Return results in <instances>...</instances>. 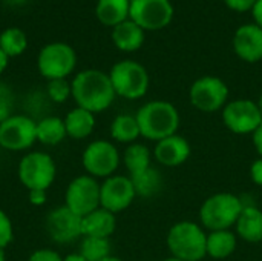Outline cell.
Masks as SVG:
<instances>
[{
  "mask_svg": "<svg viewBox=\"0 0 262 261\" xmlns=\"http://www.w3.org/2000/svg\"><path fill=\"white\" fill-rule=\"evenodd\" d=\"M71 88L75 105L92 114L106 111L117 95L109 74L98 69H84L78 72L74 77Z\"/></svg>",
  "mask_w": 262,
  "mask_h": 261,
  "instance_id": "1",
  "label": "cell"
},
{
  "mask_svg": "<svg viewBox=\"0 0 262 261\" xmlns=\"http://www.w3.org/2000/svg\"><path fill=\"white\" fill-rule=\"evenodd\" d=\"M135 118L140 126V134L154 142L175 135L180 126L178 111L169 102H149L140 108Z\"/></svg>",
  "mask_w": 262,
  "mask_h": 261,
  "instance_id": "2",
  "label": "cell"
},
{
  "mask_svg": "<svg viewBox=\"0 0 262 261\" xmlns=\"http://www.w3.org/2000/svg\"><path fill=\"white\" fill-rule=\"evenodd\" d=\"M17 177L28 191H49L57 178V163L45 151H28L17 165Z\"/></svg>",
  "mask_w": 262,
  "mask_h": 261,
  "instance_id": "3",
  "label": "cell"
},
{
  "mask_svg": "<svg viewBox=\"0 0 262 261\" xmlns=\"http://www.w3.org/2000/svg\"><path fill=\"white\" fill-rule=\"evenodd\" d=\"M167 246L173 254V258L200 261L207 254V237L198 225L181 222L169 231Z\"/></svg>",
  "mask_w": 262,
  "mask_h": 261,
  "instance_id": "4",
  "label": "cell"
},
{
  "mask_svg": "<svg viewBox=\"0 0 262 261\" xmlns=\"http://www.w3.org/2000/svg\"><path fill=\"white\" fill-rule=\"evenodd\" d=\"M241 200L233 194H216L204 202L200 218L206 228L213 231H226L235 225L243 212Z\"/></svg>",
  "mask_w": 262,
  "mask_h": 261,
  "instance_id": "5",
  "label": "cell"
},
{
  "mask_svg": "<svg viewBox=\"0 0 262 261\" xmlns=\"http://www.w3.org/2000/svg\"><path fill=\"white\" fill-rule=\"evenodd\" d=\"M37 143V122L26 114H12L0 122V148L8 152H28Z\"/></svg>",
  "mask_w": 262,
  "mask_h": 261,
  "instance_id": "6",
  "label": "cell"
},
{
  "mask_svg": "<svg viewBox=\"0 0 262 261\" xmlns=\"http://www.w3.org/2000/svg\"><path fill=\"white\" fill-rule=\"evenodd\" d=\"M114 91L117 95L137 100L141 98L149 88V75L144 66L132 60H123L112 66L109 72Z\"/></svg>",
  "mask_w": 262,
  "mask_h": 261,
  "instance_id": "7",
  "label": "cell"
},
{
  "mask_svg": "<svg viewBox=\"0 0 262 261\" xmlns=\"http://www.w3.org/2000/svg\"><path fill=\"white\" fill-rule=\"evenodd\" d=\"M77 65L75 51L61 42L49 43L38 52L37 68L38 72L49 82L57 78H68Z\"/></svg>",
  "mask_w": 262,
  "mask_h": 261,
  "instance_id": "8",
  "label": "cell"
},
{
  "mask_svg": "<svg viewBox=\"0 0 262 261\" xmlns=\"http://www.w3.org/2000/svg\"><path fill=\"white\" fill-rule=\"evenodd\" d=\"M78 217H84L100 208V183L97 178L83 174L69 182L64 191V203Z\"/></svg>",
  "mask_w": 262,
  "mask_h": 261,
  "instance_id": "9",
  "label": "cell"
},
{
  "mask_svg": "<svg viewBox=\"0 0 262 261\" xmlns=\"http://www.w3.org/2000/svg\"><path fill=\"white\" fill-rule=\"evenodd\" d=\"M81 165L88 175L94 178H107L114 175L120 165V152L107 140L91 142L81 155Z\"/></svg>",
  "mask_w": 262,
  "mask_h": 261,
  "instance_id": "10",
  "label": "cell"
},
{
  "mask_svg": "<svg viewBox=\"0 0 262 261\" xmlns=\"http://www.w3.org/2000/svg\"><path fill=\"white\" fill-rule=\"evenodd\" d=\"M129 17L143 29L157 31L170 23L173 6L170 0H130Z\"/></svg>",
  "mask_w": 262,
  "mask_h": 261,
  "instance_id": "11",
  "label": "cell"
},
{
  "mask_svg": "<svg viewBox=\"0 0 262 261\" xmlns=\"http://www.w3.org/2000/svg\"><path fill=\"white\" fill-rule=\"evenodd\" d=\"M46 232L55 245H69L83 237L81 217L74 214L64 205L51 209L46 215Z\"/></svg>",
  "mask_w": 262,
  "mask_h": 261,
  "instance_id": "12",
  "label": "cell"
},
{
  "mask_svg": "<svg viewBox=\"0 0 262 261\" xmlns=\"http://www.w3.org/2000/svg\"><path fill=\"white\" fill-rule=\"evenodd\" d=\"M137 197L130 177L111 175L100 185V206L112 214L127 209Z\"/></svg>",
  "mask_w": 262,
  "mask_h": 261,
  "instance_id": "13",
  "label": "cell"
},
{
  "mask_svg": "<svg viewBox=\"0 0 262 261\" xmlns=\"http://www.w3.org/2000/svg\"><path fill=\"white\" fill-rule=\"evenodd\" d=\"M227 95L229 88L218 77H201L190 88V102L203 112H215L221 109Z\"/></svg>",
  "mask_w": 262,
  "mask_h": 261,
  "instance_id": "14",
  "label": "cell"
},
{
  "mask_svg": "<svg viewBox=\"0 0 262 261\" xmlns=\"http://www.w3.org/2000/svg\"><path fill=\"white\" fill-rule=\"evenodd\" d=\"M224 125L235 134L255 132L262 123V115L256 103L250 100H235L223 111Z\"/></svg>",
  "mask_w": 262,
  "mask_h": 261,
  "instance_id": "15",
  "label": "cell"
},
{
  "mask_svg": "<svg viewBox=\"0 0 262 261\" xmlns=\"http://www.w3.org/2000/svg\"><path fill=\"white\" fill-rule=\"evenodd\" d=\"M233 49L239 58L255 63L262 60V28L258 25H244L236 29Z\"/></svg>",
  "mask_w": 262,
  "mask_h": 261,
  "instance_id": "16",
  "label": "cell"
},
{
  "mask_svg": "<svg viewBox=\"0 0 262 261\" xmlns=\"http://www.w3.org/2000/svg\"><path fill=\"white\" fill-rule=\"evenodd\" d=\"M190 155V145L180 135H170L160 140L155 146V158L164 166L183 165Z\"/></svg>",
  "mask_w": 262,
  "mask_h": 261,
  "instance_id": "17",
  "label": "cell"
},
{
  "mask_svg": "<svg viewBox=\"0 0 262 261\" xmlns=\"http://www.w3.org/2000/svg\"><path fill=\"white\" fill-rule=\"evenodd\" d=\"M115 228H117L115 214L106 211L101 206L81 218V232H83V237L109 238L114 234Z\"/></svg>",
  "mask_w": 262,
  "mask_h": 261,
  "instance_id": "18",
  "label": "cell"
},
{
  "mask_svg": "<svg viewBox=\"0 0 262 261\" xmlns=\"http://www.w3.org/2000/svg\"><path fill=\"white\" fill-rule=\"evenodd\" d=\"M66 134L72 140H84L95 129V114L75 106L64 115Z\"/></svg>",
  "mask_w": 262,
  "mask_h": 261,
  "instance_id": "19",
  "label": "cell"
},
{
  "mask_svg": "<svg viewBox=\"0 0 262 261\" xmlns=\"http://www.w3.org/2000/svg\"><path fill=\"white\" fill-rule=\"evenodd\" d=\"M112 40L118 49L124 52H132L141 48L144 42V29L132 20H126L114 28Z\"/></svg>",
  "mask_w": 262,
  "mask_h": 261,
  "instance_id": "20",
  "label": "cell"
},
{
  "mask_svg": "<svg viewBox=\"0 0 262 261\" xmlns=\"http://www.w3.org/2000/svg\"><path fill=\"white\" fill-rule=\"evenodd\" d=\"M68 138L64 120L57 115H46L37 120V143L43 146H57Z\"/></svg>",
  "mask_w": 262,
  "mask_h": 261,
  "instance_id": "21",
  "label": "cell"
},
{
  "mask_svg": "<svg viewBox=\"0 0 262 261\" xmlns=\"http://www.w3.org/2000/svg\"><path fill=\"white\" fill-rule=\"evenodd\" d=\"M130 0H98L95 14L106 26H117L127 20Z\"/></svg>",
  "mask_w": 262,
  "mask_h": 261,
  "instance_id": "22",
  "label": "cell"
},
{
  "mask_svg": "<svg viewBox=\"0 0 262 261\" xmlns=\"http://www.w3.org/2000/svg\"><path fill=\"white\" fill-rule=\"evenodd\" d=\"M238 235L250 243H258L262 240V212L253 206L243 209L236 222Z\"/></svg>",
  "mask_w": 262,
  "mask_h": 261,
  "instance_id": "23",
  "label": "cell"
},
{
  "mask_svg": "<svg viewBox=\"0 0 262 261\" xmlns=\"http://www.w3.org/2000/svg\"><path fill=\"white\" fill-rule=\"evenodd\" d=\"M140 135V126L134 115L121 114L111 123V137L118 143H134Z\"/></svg>",
  "mask_w": 262,
  "mask_h": 261,
  "instance_id": "24",
  "label": "cell"
},
{
  "mask_svg": "<svg viewBox=\"0 0 262 261\" xmlns=\"http://www.w3.org/2000/svg\"><path fill=\"white\" fill-rule=\"evenodd\" d=\"M236 248V237L230 231H213L207 237V254L216 260L227 258Z\"/></svg>",
  "mask_w": 262,
  "mask_h": 261,
  "instance_id": "25",
  "label": "cell"
},
{
  "mask_svg": "<svg viewBox=\"0 0 262 261\" xmlns=\"http://www.w3.org/2000/svg\"><path fill=\"white\" fill-rule=\"evenodd\" d=\"M124 166L127 168L130 175H137L150 168V151L140 143H134L127 146L123 154Z\"/></svg>",
  "mask_w": 262,
  "mask_h": 261,
  "instance_id": "26",
  "label": "cell"
},
{
  "mask_svg": "<svg viewBox=\"0 0 262 261\" xmlns=\"http://www.w3.org/2000/svg\"><path fill=\"white\" fill-rule=\"evenodd\" d=\"M130 180H132L135 194L144 198L155 195L161 186V177L158 171L154 168H149L137 175H130Z\"/></svg>",
  "mask_w": 262,
  "mask_h": 261,
  "instance_id": "27",
  "label": "cell"
},
{
  "mask_svg": "<svg viewBox=\"0 0 262 261\" xmlns=\"http://www.w3.org/2000/svg\"><path fill=\"white\" fill-rule=\"evenodd\" d=\"M26 46L28 40L20 28H8L0 34V49L8 55V58L23 54Z\"/></svg>",
  "mask_w": 262,
  "mask_h": 261,
  "instance_id": "28",
  "label": "cell"
},
{
  "mask_svg": "<svg viewBox=\"0 0 262 261\" xmlns=\"http://www.w3.org/2000/svg\"><path fill=\"white\" fill-rule=\"evenodd\" d=\"M78 254L86 261H101L111 255L109 238L83 237Z\"/></svg>",
  "mask_w": 262,
  "mask_h": 261,
  "instance_id": "29",
  "label": "cell"
},
{
  "mask_svg": "<svg viewBox=\"0 0 262 261\" xmlns=\"http://www.w3.org/2000/svg\"><path fill=\"white\" fill-rule=\"evenodd\" d=\"M46 94L48 98L52 103H66L72 97V88L68 78H57V80H49L46 85Z\"/></svg>",
  "mask_w": 262,
  "mask_h": 261,
  "instance_id": "30",
  "label": "cell"
},
{
  "mask_svg": "<svg viewBox=\"0 0 262 261\" xmlns=\"http://www.w3.org/2000/svg\"><path fill=\"white\" fill-rule=\"evenodd\" d=\"M14 240V225L11 217L0 209V249H6Z\"/></svg>",
  "mask_w": 262,
  "mask_h": 261,
  "instance_id": "31",
  "label": "cell"
},
{
  "mask_svg": "<svg viewBox=\"0 0 262 261\" xmlns=\"http://www.w3.org/2000/svg\"><path fill=\"white\" fill-rule=\"evenodd\" d=\"M12 106H14L12 91L5 83H0V122L12 115Z\"/></svg>",
  "mask_w": 262,
  "mask_h": 261,
  "instance_id": "32",
  "label": "cell"
},
{
  "mask_svg": "<svg viewBox=\"0 0 262 261\" xmlns=\"http://www.w3.org/2000/svg\"><path fill=\"white\" fill-rule=\"evenodd\" d=\"M28 261H63V257L60 255V252H57L55 249H49V248H40L35 249Z\"/></svg>",
  "mask_w": 262,
  "mask_h": 261,
  "instance_id": "33",
  "label": "cell"
},
{
  "mask_svg": "<svg viewBox=\"0 0 262 261\" xmlns=\"http://www.w3.org/2000/svg\"><path fill=\"white\" fill-rule=\"evenodd\" d=\"M224 2H226V5H227L230 9H233V11L246 12V11L253 9L258 0H224Z\"/></svg>",
  "mask_w": 262,
  "mask_h": 261,
  "instance_id": "34",
  "label": "cell"
},
{
  "mask_svg": "<svg viewBox=\"0 0 262 261\" xmlns=\"http://www.w3.org/2000/svg\"><path fill=\"white\" fill-rule=\"evenodd\" d=\"M28 200L32 206H43L48 202V191H41V189L28 191Z\"/></svg>",
  "mask_w": 262,
  "mask_h": 261,
  "instance_id": "35",
  "label": "cell"
},
{
  "mask_svg": "<svg viewBox=\"0 0 262 261\" xmlns=\"http://www.w3.org/2000/svg\"><path fill=\"white\" fill-rule=\"evenodd\" d=\"M250 174H252V178L256 185L262 186V158L256 160L253 165H252V169H250Z\"/></svg>",
  "mask_w": 262,
  "mask_h": 261,
  "instance_id": "36",
  "label": "cell"
},
{
  "mask_svg": "<svg viewBox=\"0 0 262 261\" xmlns=\"http://www.w3.org/2000/svg\"><path fill=\"white\" fill-rule=\"evenodd\" d=\"M253 143H255V148L258 149V152L262 157V123L259 125V128L253 132Z\"/></svg>",
  "mask_w": 262,
  "mask_h": 261,
  "instance_id": "37",
  "label": "cell"
},
{
  "mask_svg": "<svg viewBox=\"0 0 262 261\" xmlns=\"http://www.w3.org/2000/svg\"><path fill=\"white\" fill-rule=\"evenodd\" d=\"M253 11V17H255V20H256V25L262 28V0H258L256 2V5H255V8L252 9Z\"/></svg>",
  "mask_w": 262,
  "mask_h": 261,
  "instance_id": "38",
  "label": "cell"
},
{
  "mask_svg": "<svg viewBox=\"0 0 262 261\" xmlns=\"http://www.w3.org/2000/svg\"><path fill=\"white\" fill-rule=\"evenodd\" d=\"M8 55L0 49V74H3V71L6 69V66H8Z\"/></svg>",
  "mask_w": 262,
  "mask_h": 261,
  "instance_id": "39",
  "label": "cell"
},
{
  "mask_svg": "<svg viewBox=\"0 0 262 261\" xmlns=\"http://www.w3.org/2000/svg\"><path fill=\"white\" fill-rule=\"evenodd\" d=\"M63 261H86L78 252H75V254H69V255H66V257H63Z\"/></svg>",
  "mask_w": 262,
  "mask_h": 261,
  "instance_id": "40",
  "label": "cell"
},
{
  "mask_svg": "<svg viewBox=\"0 0 262 261\" xmlns=\"http://www.w3.org/2000/svg\"><path fill=\"white\" fill-rule=\"evenodd\" d=\"M101 261H123V260H120V258H117V257H112V255H109L107 258H104V260H101Z\"/></svg>",
  "mask_w": 262,
  "mask_h": 261,
  "instance_id": "41",
  "label": "cell"
},
{
  "mask_svg": "<svg viewBox=\"0 0 262 261\" xmlns=\"http://www.w3.org/2000/svg\"><path fill=\"white\" fill-rule=\"evenodd\" d=\"M0 261H6V255H5V249H0Z\"/></svg>",
  "mask_w": 262,
  "mask_h": 261,
  "instance_id": "42",
  "label": "cell"
},
{
  "mask_svg": "<svg viewBox=\"0 0 262 261\" xmlns=\"http://www.w3.org/2000/svg\"><path fill=\"white\" fill-rule=\"evenodd\" d=\"M256 105H258V108H259V112H261V115H262V95L259 97V102H258Z\"/></svg>",
  "mask_w": 262,
  "mask_h": 261,
  "instance_id": "43",
  "label": "cell"
},
{
  "mask_svg": "<svg viewBox=\"0 0 262 261\" xmlns=\"http://www.w3.org/2000/svg\"><path fill=\"white\" fill-rule=\"evenodd\" d=\"M9 3H21V2H25V0H8Z\"/></svg>",
  "mask_w": 262,
  "mask_h": 261,
  "instance_id": "44",
  "label": "cell"
},
{
  "mask_svg": "<svg viewBox=\"0 0 262 261\" xmlns=\"http://www.w3.org/2000/svg\"><path fill=\"white\" fill-rule=\"evenodd\" d=\"M164 261H183V260H178V258H169V260H164Z\"/></svg>",
  "mask_w": 262,
  "mask_h": 261,
  "instance_id": "45",
  "label": "cell"
}]
</instances>
